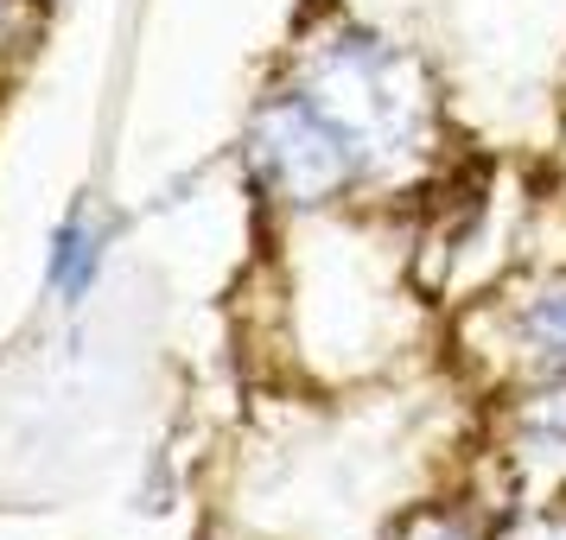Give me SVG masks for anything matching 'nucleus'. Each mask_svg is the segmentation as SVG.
Segmentation results:
<instances>
[{
  "instance_id": "nucleus-1",
  "label": "nucleus",
  "mask_w": 566,
  "mask_h": 540,
  "mask_svg": "<svg viewBox=\"0 0 566 540\" xmlns=\"http://www.w3.org/2000/svg\"><path fill=\"white\" fill-rule=\"evenodd\" d=\"M312 103L337 121V134L357 147L363 184L401 179L439 159L446 140V96H439L433 64L369 27H337L312 39L300 57V83Z\"/></svg>"
},
{
  "instance_id": "nucleus-2",
  "label": "nucleus",
  "mask_w": 566,
  "mask_h": 540,
  "mask_svg": "<svg viewBox=\"0 0 566 540\" xmlns=\"http://www.w3.org/2000/svg\"><path fill=\"white\" fill-rule=\"evenodd\" d=\"M242 159H249V179L261 184V198L300 210V216L350 204V191L363 184L357 147L337 134V121L306 89L261 96L249 115V134H242Z\"/></svg>"
},
{
  "instance_id": "nucleus-3",
  "label": "nucleus",
  "mask_w": 566,
  "mask_h": 540,
  "mask_svg": "<svg viewBox=\"0 0 566 540\" xmlns=\"http://www.w3.org/2000/svg\"><path fill=\"white\" fill-rule=\"evenodd\" d=\"M496 464L503 502L528 489H566V375L560 382H515L496 413Z\"/></svg>"
},
{
  "instance_id": "nucleus-4",
  "label": "nucleus",
  "mask_w": 566,
  "mask_h": 540,
  "mask_svg": "<svg viewBox=\"0 0 566 540\" xmlns=\"http://www.w3.org/2000/svg\"><path fill=\"white\" fill-rule=\"evenodd\" d=\"M490 311L503 318V350H510L503 375L510 382H560L566 375V267L522 280Z\"/></svg>"
},
{
  "instance_id": "nucleus-5",
  "label": "nucleus",
  "mask_w": 566,
  "mask_h": 540,
  "mask_svg": "<svg viewBox=\"0 0 566 540\" xmlns=\"http://www.w3.org/2000/svg\"><path fill=\"white\" fill-rule=\"evenodd\" d=\"M103 242H108V223L103 216H90V210H77L64 230H57L52 242V280L57 293H90V280H96V267H103Z\"/></svg>"
},
{
  "instance_id": "nucleus-6",
  "label": "nucleus",
  "mask_w": 566,
  "mask_h": 540,
  "mask_svg": "<svg viewBox=\"0 0 566 540\" xmlns=\"http://www.w3.org/2000/svg\"><path fill=\"white\" fill-rule=\"evenodd\" d=\"M401 540H496V515L484 502H427L401 521Z\"/></svg>"
},
{
  "instance_id": "nucleus-7",
  "label": "nucleus",
  "mask_w": 566,
  "mask_h": 540,
  "mask_svg": "<svg viewBox=\"0 0 566 540\" xmlns=\"http://www.w3.org/2000/svg\"><path fill=\"white\" fill-rule=\"evenodd\" d=\"M7 13H13V0H0V32H7Z\"/></svg>"
}]
</instances>
